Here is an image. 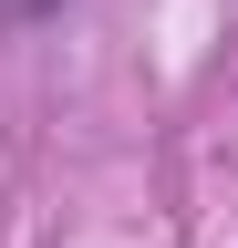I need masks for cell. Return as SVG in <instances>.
I'll return each instance as SVG.
<instances>
[{"mask_svg":"<svg viewBox=\"0 0 238 248\" xmlns=\"http://www.w3.org/2000/svg\"><path fill=\"white\" fill-rule=\"evenodd\" d=\"M73 0H0V31H42V21H63Z\"/></svg>","mask_w":238,"mask_h":248,"instance_id":"cell-1","label":"cell"}]
</instances>
